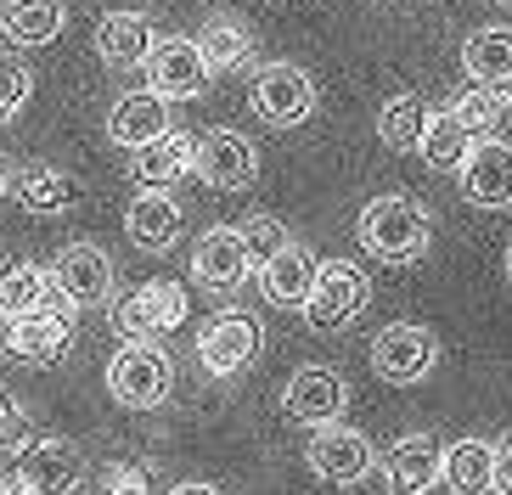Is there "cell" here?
Instances as JSON below:
<instances>
[{"instance_id": "obj_31", "label": "cell", "mask_w": 512, "mask_h": 495, "mask_svg": "<svg viewBox=\"0 0 512 495\" xmlns=\"http://www.w3.org/2000/svg\"><path fill=\"white\" fill-rule=\"evenodd\" d=\"M422 119H428V102H422V96H394V102H383V113H377L383 147L389 152H417Z\"/></svg>"}, {"instance_id": "obj_10", "label": "cell", "mask_w": 512, "mask_h": 495, "mask_svg": "<svg viewBox=\"0 0 512 495\" xmlns=\"http://www.w3.org/2000/svg\"><path fill=\"white\" fill-rule=\"evenodd\" d=\"M192 169L209 180L214 192H248L259 180V152L242 130H209L197 141V158Z\"/></svg>"}, {"instance_id": "obj_8", "label": "cell", "mask_w": 512, "mask_h": 495, "mask_svg": "<svg viewBox=\"0 0 512 495\" xmlns=\"http://www.w3.org/2000/svg\"><path fill=\"white\" fill-rule=\"evenodd\" d=\"M439 366V338L417 321H394L372 338V372L383 383H422Z\"/></svg>"}, {"instance_id": "obj_21", "label": "cell", "mask_w": 512, "mask_h": 495, "mask_svg": "<svg viewBox=\"0 0 512 495\" xmlns=\"http://www.w3.org/2000/svg\"><path fill=\"white\" fill-rule=\"evenodd\" d=\"M152 23H147V12H107L102 23H96V57L107 62V68H141L147 62V51H152Z\"/></svg>"}, {"instance_id": "obj_12", "label": "cell", "mask_w": 512, "mask_h": 495, "mask_svg": "<svg viewBox=\"0 0 512 495\" xmlns=\"http://www.w3.org/2000/svg\"><path fill=\"white\" fill-rule=\"evenodd\" d=\"M456 180H462L467 203H479V209H512V147L501 135L473 141L462 169H456Z\"/></svg>"}, {"instance_id": "obj_25", "label": "cell", "mask_w": 512, "mask_h": 495, "mask_svg": "<svg viewBox=\"0 0 512 495\" xmlns=\"http://www.w3.org/2000/svg\"><path fill=\"white\" fill-rule=\"evenodd\" d=\"M40 304H57L46 270L34 265V259H12V265H0V315H6V321L40 310Z\"/></svg>"}, {"instance_id": "obj_26", "label": "cell", "mask_w": 512, "mask_h": 495, "mask_svg": "<svg viewBox=\"0 0 512 495\" xmlns=\"http://www.w3.org/2000/svg\"><path fill=\"white\" fill-rule=\"evenodd\" d=\"M62 23H68L62 0H6V12H0V29L17 45H51L62 34Z\"/></svg>"}, {"instance_id": "obj_14", "label": "cell", "mask_w": 512, "mask_h": 495, "mask_svg": "<svg viewBox=\"0 0 512 495\" xmlns=\"http://www.w3.org/2000/svg\"><path fill=\"white\" fill-rule=\"evenodd\" d=\"M181 321H186V293L175 282H141L130 299L113 304V327L124 338H164Z\"/></svg>"}, {"instance_id": "obj_11", "label": "cell", "mask_w": 512, "mask_h": 495, "mask_svg": "<svg viewBox=\"0 0 512 495\" xmlns=\"http://www.w3.org/2000/svg\"><path fill=\"white\" fill-rule=\"evenodd\" d=\"M17 484L34 495H74L85 484V456L68 439H34L17 450Z\"/></svg>"}, {"instance_id": "obj_41", "label": "cell", "mask_w": 512, "mask_h": 495, "mask_svg": "<svg viewBox=\"0 0 512 495\" xmlns=\"http://www.w3.org/2000/svg\"><path fill=\"white\" fill-rule=\"evenodd\" d=\"M0 490H6V484H0Z\"/></svg>"}, {"instance_id": "obj_34", "label": "cell", "mask_w": 512, "mask_h": 495, "mask_svg": "<svg viewBox=\"0 0 512 495\" xmlns=\"http://www.w3.org/2000/svg\"><path fill=\"white\" fill-rule=\"evenodd\" d=\"M23 445H29V417L12 400V389L0 383V450H23Z\"/></svg>"}, {"instance_id": "obj_4", "label": "cell", "mask_w": 512, "mask_h": 495, "mask_svg": "<svg viewBox=\"0 0 512 495\" xmlns=\"http://www.w3.org/2000/svg\"><path fill=\"white\" fill-rule=\"evenodd\" d=\"M248 107L265 124H276V130H293V124H304L316 113V85H310V74L299 62H265V68H254Z\"/></svg>"}, {"instance_id": "obj_38", "label": "cell", "mask_w": 512, "mask_h": 495, "mask_svg": "<svg viewBox=\"0 0 512 495\" xmlns=\"http://www.w3.org/2000/svg\"><path fill=\"white\" fill-rule=\"evenodd\" d=\"M6 186H12V180H6V164H0V197H6Z\"/></svg>"}, {"instance_id": "obj_33", "label": "cell", "mask_w": 512, "mask_h": 495, "mask_svg": "<svg viewBox=\"0 0 512 495\" xmlns=\"http://www.w3.org/2000/svg\"><path fill=\"white\" fill-rule=\"evenodd\" d=\"M237 237H242V248H248V259H271L276 248H282V242H293L287 237V225L276 220V214H248V220L237 225Z\"/></svg>"}, {"instance_id": "obj_3", "label": "cell", "mask_w": 512, "mask_h": 495, "mask_svg": "<svg viewBox=\"0 0 512 495\" xmlns=\"http://www.w3.org/2000/svg\"><path fill=\"white\" fill-rule=\"evenodd\" d=\"M372 304V282H366L361 265H349V259H327L316 265V282L304 293V321L316 332H344L349 321H361V310Z\"/></svg>"}, {"instance_id": "obj_13", "label": "cell", "mask_w": 512, "mask_h": 495, "mask_svg": "<svg viewBox=\"0 0 512 495\" xmlns=\"http://www.w3.org/2000/svg\"><path fill=\"white\" fill-rule=\"evenodd\" d=\"M304 462H310V473L327 479V484H361L366 473H372L377 450H372L366 434H355V428H344V422H327V428L310 439Z\"/></svg>"}, {"instance_id": "obj_1", "label": "cell", "mask_w": 512, "mask_h": 495, "mask_svg": "<svg viewBox=\"0 0 512 495\" xmlns=\"http://www.w3.org/2000/svg\"><path fill=\"white\" fill-rule=\"evenodd\" d=\"M361 242L366 254H377L383 265H411L434 248V220L417 197L406 192H383L361 209Z\"/></svg>"}, {"instance_id": "obj_7", "label": "cell", "mask_w": 512, "mask_h": 495, "mask_svg": "<svg viewBox=\"0 0 512 495\" xmlns=\"http://www.w3.org/2000/svg\"><path fill=\"white\" fill-rule=\"evenodd\" d=\"M147 90H158L164 102H192V96H203L209 90V62H203V51H197V40H181V34H164V40H152L147 51Z\"/></svg>"}, {"instance_id": "obj_40", "label": "cell", "mask_w": 512, "mask_h": 495, "mask_svg": "<svg viewBox=\"0 0 512 495\" xmlns=\"http://www.w3.org/2000/svg\"><path fill=\"white\" fill-rule=\"evenodd\" d=\"M501 6H512V0H501Z\"/></svg>"}, {"instance_id": "obj_17", "label": "cell", "mask_w": 512, "mask_h": 495, "mask_svg": "<svg viewBox=\"0 0 512 495\" xmlns=\"http://www.w3.org/2000/svg\"><path fill=\"white\" fill-rule=\"evenodd\" d=\"M124 231H130V242L136 248H147V254H164V248H175L186 231V214L181 203L169 192H152V186H141L136 203L124 209Z\"/></svg>"}, {"instance_id": "obj_37", "label": "cell", "mask_w": 512, "mask_h": 495, "mask_svg": "<svg viewBox=\"0 0 512 495\" xmlns=\"http://www.w3.org/2000/svg\"><path fill=\"white\" fill-rule=\"evenodd\" d=\"M0 495H34V490H23V484H12V490H0Z\"/></svg>"}, {"instance_id": "obj_28", "label": "cell", "mask_w": 512, "mask_h": 495, "mask_svg": "<svg viewBox=\"0 0 512 495\" xmlns=\"http://www.w3.org/2000/svg\"><path fill=\"white\" fill-rule=\"evenodd\" d=\"M467 147H473V135L462 130V119H456L451 107H439V113H428V119H422L417 152L428 158V169H462Z\"/></svg>"}, {"instance_id": "obj_20", "label": "cell", "mask_w": 512, "mask_h": 495, "mask_svg": "<svg viewBox=\"0 0 512 495\" xmlns=\"http://www.w3.org/2000/svg\"><path fill=\"white\" fill-rule=\"evenodd\" d=\"M164 130H169V102L158 90H124L119 102H113V113H107V135L130 152L158 141Z\"/></svg>"}, {"instance_id": "obj_6", "label": "cell", "mask_w": 512, "mask_h": 495, "mask_svg": "<svg viewBox=\"0 0 512 495\" xmlns=\"http://www.w3.org/2000/svg\"><path fill=\"white\" fill-rule=\"evenodd\" d=\"M265 349V327H259L248 310H220L209 327L197 332V360L209 377H237L248 372Z\"/></svg>"}, {"instance_id": "obj_23", "label": "cell", "mask_w": 512, "mask_h": 495, "mask_svg": "<svg viewBox=\"0 0 512 495\" xmlns=\"http://www.w3.org/2000/svg\"><path fill=\"white\" fill-rule=\"evenodd\" d=\"M462 74L473 85H507L512 79V29L490 23V29H473L462 45Z\"/></svg>"}, {"instance_id": "obj_22", "label": "cell", "mask_w": 512, "mask_h": 495, "mask_svg": "<svg viewBox=\"0 0 512 495\" xmlns=\"http://www.w3.org/2000/svg\"><path fill=\"white\" fill-rule=\"evenodd\" d=\"M192 158H197V141L181 130H164L158 141H147V147H136V164H130V175H136V186H152V192H169L181 175H192Z\"/></svg>"}, {"instance_id": "obj_5", "label": "cell", "mask_w": 512, "mask_h": 495, "mask_svg": "<svg viewBox=\"0 0 512 495\" xmlns=\"http://www.w3.org/2000/svg\"><path fill=\"white\" fill-rule=\"evenodd\" d=\"M46 276H51V293H57V304L68 315L113 299V259H107L96 242H68Z\"/></svg>"}, {"instance_id": "obj_35", "label": "cell", "mask_w": 512, "mask_h": 495, "mask_svg": "<svg viewBox=\"0 0 512 495\" xmlns=\"http://www.w3.org/2000/svg\"><path fill=\"white\" fill-rule=\"evenodd\" d=\"M490 490H496V495H512V434L490 445Z\"/></svg>"}, {"instance_id": "obj_39", "label": "cell", "mask_w": 512, "mask_h": 495, "mask_svg": "<svg viewBox=\"0 0 512 495\" xmlns=\"http://www.w3.org/2000/svg\"><path fill=\"white\" fill-rule=\"evenodd\" d=\"M507 282H512V242H507Z\"/></svg>"}, {"instance_id": "obj_19", "label": "cell", "mask_w": 512, "mask_h": 495, "mask_svg": "<svg viewBox=\"0 0 512 495\" xmlns=\"http://www.w3.org/2000/svg\"><path fill=\"white\" fill-rule=\"evenodd\" d=\"M439 434H406L400 445H389L383 456V473H389V490L394 495H428L439 484Z\"/></svg>"}, {"instance_id": "obj_32", "label": "cell", "mask_w": 512, "mask_h": 495, "mask_svg": "<svg viewBox=\"0 0 512 495\" xmlns=\"http://www.w3.org/2000/svg\"><path fill=\"white\" fill-rule=\"evenodd\" d=\"M29 90H34L29 62L17 57V51H0V124L23 113V102H29Z\"/></svg>"}, {"instance_id": "obj_15", "label": "cell", "mask_w": 512, "mask_h": 495, "mask_svg": "<svg viewBox=\"0 0 512 495\" xmlns=\"http://www.w3.org/2000/svg\"><path fill=\"white\" fill-rule=\"evenodd\" d=\"M282 411L304 428H327V422H344L349 411V383L327 366H304L293 372V383L282 389Z\"/></svg>"}, {"instance_id": "obj_9", "label": "cell", "mask_w": 512, "mask_h": 495, "mask_svg": "<svg viewBox=\"0 0 512 495\" xmlns=\"http://www.w3.org/2000/svg\"><path fill=\"white\" fill-rule=\"evenodd\" d=\"M68 344H74V327H68L62 304H40V310L6 321V332H0V349L23 366H57L68 355Z\"/></svg>"}, {"instance_id": "obj_16", "label": "cell", "mask_w": 512, "mask_h": 495, "mask_svg": "<svg viewBox=\"0 0 512 495\" xmlns=\"http://www.w3.org/2000/svg\"><path fill=\"white\" fill-rule=\"evenodd\" d=\"M248 270H254V259L242 248L237 225H209V231L197 237V248H192V282L197 287H209V293H237V287L248 282Z\"/></svg>"}, {"instance_id": "obj_27", "label": "cell", "mask_w": 512, "mask_h": 495, "mask_svg": "<svg viewBox=\"0 0 512 495\" xmlns=\"http://www.w3.org/2000/svg\"><path fill=\"white\" fill-rule=\"evenodd\" d=\"M6 192H17V203H23L29 214H62V209H74L79 186L62 175V169L34 164V169H23V175H17V186H6Z\"/></svg>"}, {"instance_id": "obj_30", "label": "cell", "mask_w": 512, "mask_h": 495, "mask_svg": "<svg viewBox=\"0 0 512 495\" xmlns=\"http://www.w3.org/2000/svg\"><path fill=\"white\" fill-rule=\"evenodd\" d=\"M507 96H501V85H467L462 96L451 102V113L462 119V130L479 141V135H496L501 124H507Z\"/></svg>"}, {"instance_id": "obj_24", "label": "cell", "mask_w": 512, "mask_h": 495, "mask_svg": "<svg viewBox=\"0 0 512 495\" xmlns=\"http://www.w3.org/2000/svg\"><path fill=\"white\" fill-rule=\"evenodd\" d=\"M439 484L451 495H490V439H456V445H445Z\"/></svg>"}, {"instance_id": "obj_29", "label": "cell", "mask_w": 512, "mask_h": 495, "mask_svg": "<svg viewBox=\"0 0 512 495\" xmlns=\"http://www.w3.org/2000/svg\"><path fill=\"white\" fill-rule=\"evenodd\" d=\"M197 51H203V62H209V74H231V68H242V62H254V40H248V29L231 23V17H209Z\"/></svg>"}, {"instance_id": "obj_18", "label": "cell", "mask_w": 512, "mask_h": 495, "mask_svg": "<svg viewBox=\"0 0 512 495\" xmlns=\"http://www.w3.org/2000/svg\"><path fill=\"white\" fill-rule=\"evenodd\" d=\"M321 259L304 248V242H282L271 259H259V293L276 304V310H299L310 282H316Z\"/></svg>"}, {"instance_id": "obj_36", "label": "cell", "mask_w": 512, "mask_h": 495, "mask_svg": "<svg viewBox=\"0 0 512 495\" xmlns=\"http://www.w3.org/2000/svg\"><path fill=\"white\" fill-rule=\"evenodd\" d=\"M169 495H226V490H214V484H175Z\"/></svg>"}, {"instance_id": "obj_2", "label": "cell", "mask_w": 512, "mask_h": 495, "mask_svg": "<svg viewBox=\"0 0 512 495\" xmlns=\"http://www.w3.org/2000/svg\"><path fill=\"white\" fill-rule=\"evenodd\" d=\"M107 394L130 411H158L175 394V360L152 338H130L119 355L107 360Z\"/></svg>"}]
</instances>
